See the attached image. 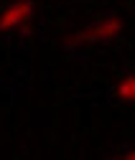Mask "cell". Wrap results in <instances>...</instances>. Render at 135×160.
Masks as SVG:
<instances>
[{
  "instance_id": "cell-1",
  "label": "cell",
  "mask_w": 135,
  "mask_h": 160,
  "mask_svg": "<svg viewBox=\"0 0 135 160\" xmlns=\"http://www.w3.org/2000/svg\"><path fill=\"white\" fill-rule=\"evenodd\" d=\"M122 26H125L122 18H110L105 23H94L92 28L79 33V41H84V43H110L112 38L122 31Z\"/></svg>"
},
{
  "instance_id": "cell-2",
  "label": "cell",
  "mask_w": 135,
  "mask_h": 160,
  "mask_svg": "<svg viewBox=\"0 0 135 160\" xmlns=\"http://www.w3.org/2000/svg\"><path fill=\"white\" fill-rule=\"evenodd\" d=\"M33 15V5L28 0H21V3H13L8 5L3 13H0V31H13L21 23H26L28 18Z\"/></svg>"
},
{
  "instance_id": "cell-3",
  "label": "cell",
  "mask_w": 135,
  "mask_h": 160,
  "mask_svg": "<svg viewBox=\"0 0 135 160\" xmlns=\"http://www.w3.org/2000/svg\"><path fill=\"white\" fill-rule=\"evenodd\" d=\"M115 99L120 104L135 107V74H127V76L120 79V84L115 87Z\"/></svg>"
},
{
  "instance_id": "cell-4",
  "label": "cell",
  "mask_w": 135,
  "mask_h": 160,
  "mask_svg": "<svg viewBox=\"0 0 135 160\" xmlns=\"http://www.w3.org/2000/svg\"><path fill=\"white\" fill-rule=\"evenodd\" d=\"M125 158H135V150H132V152H127V155H125Z\"/></svg>"
}]
</instances>
